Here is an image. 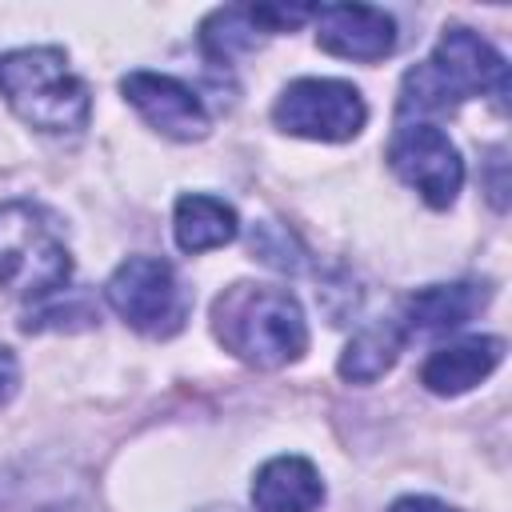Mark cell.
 Masks as SVG:
<instances>
[{
  "label": "cell",
  "mask_w": 512,
  "mask_h": 512,
  "mask_svg": "<svg viewBox=\"0 0 512 512\" xmlns=\"http://www.w3.org/2000/svg\"><path fill=\"white\" fill-rule=\"evenodd\" d=\"M400 348H404V328L396 320H380V324L360 328L348 340V348L340 352V364L336 368L352 384H372V380H380L396 364Z\"/></svg>",
  "instance_id": "obj_14"
},
{
  "label": "cell",
  "mask_w": 512,
  "mask_h": 512,
  "mask_svg": "<svg viewBox=\"0 0 512 512\" xmlns=\"http://www.w3.org/2000/svg\"><path fill=\"white\" fill-rule=\"evenodd\" d=\"M488 300L484 284H432L404 300V336H440L468 324Z\"/></svg>",
  "instance_id": "obj_12"
},
{
  "label": "cell",
  "mask_w": 512,
  "mask_h": 512,
  "mask_svg": "<svg viewBox=\"0 0 512 512\" xmlns=\"http://www.w3.org/2000/svg\"><path fill=\"white\" fill-rule=\"evenodd\" d=\"M500 360H504V340L500 336H464L456 344L436 348L424 360L420 384L436 396H460V392L476 388L480 380H488Z\"/></svg>",
  "instance_id": "obj_10"
},
{
  "label": "cell",
  "mask_w": 512,
  "mask_h": 512,
  "mask_svg": "<svg viewBox=\"0 0 512 512\" xmlns=\"http://www.w3.org/2000/svg\"><path fill=\"white\" fill-rule=\"evenodd\" d=\"M324 500V480L304 456H276L252 480L256 512H316Z\"/></svg>",
  "instance_id": "obj_11"
},
{
  "label": "cell",
  "mask_w": 512,
  "mask_h": 512,
  "mask_svg": "<svg viewBox=\"0 0 512 512\" xmlns=\"http://www.w3.org/2000/svg\"><path fill=\"white\" fill-rule=\"evenodd\" d=\"M112 312L144 336H172L184 328L188 292L176 268L160 256H128L104 284Z\"/></svg>",
  "instance_id": "obj_5"
},
{
  "label": "cell",
  "mask_w": 512,
  "mask_h": 512,
  "mask_svg": "<svg viewBox=\"0 0 512 512\" xmlns=\"http://www.w3.org/2000/svg\"><path fill=\"white\" fill-rule=\"evenodd\" d=\"M0 96L36 132H80L92 116L84 80L68 68V56L52 44L0 52Z\"/></svg>",
  "instance_id": "obj_3"
},
{
  "label": "cell",
  "mask_w": 512,
  "mask_h": 512,
  "mask_svg": "<svg viewBox=\"0 0 512 512\" xmlns=\"http://www.w3.org/2000/svg\"><path fill=\"white\" fill-rule=\"evenodd\" d=\"M172 228H176V244L184 252H212V248H224L236 240L240 220H236L232 204L204 196V192H192V196L176 200Z\"/></svg>",
  "instance_id": "obj_13"
},
{
  "label": "cell",
  "mask_w": 512,
  "mask_h": 512,
  "mask_svg": "<svg viewBox=\"0 0 512 512\" xmlns=\"http://www.w3.org/2000/svg\"><path fill=\"white\" fill-rule=\"evenodd\" d=\"M120 92L124 100L164 136L172 140H200L208 136V112H204V100L180 84L176 76H164V72H128L120 80Z\"/></svg>",
  "instance_id": "obj_8"
},
{
  "label": "cell",
  "mask_w": 512,
  "mask_h": 512,
  "mask_svg": "<svg viewBox=\"0 0 512 512\" xmlns=\"http://www.w3.org/2000/svg\"><path fill=\"white\" fill-rule=\"evenodd\" d=\"M204 512H236V508H204Z\"/></svg>",
  "instance_id": "obj_17"
},
{
  "label": "cell",
  "mask_w": 512,
  "mask_h": 512,
  "mask_svg": "<svg viewBox=\"0 0 512 512\" xmlns=\"http://www.w3.org/2000/svg\"><path fill=\"white\" fill-rule=\"evenodd\" d=\"M72 276V256L40 204H0V288L20 300H48Z\"/></svg>",
  "instance_id": "obj_4"
},
{
  "label": "cell",
  "mask_w": 512,
  "mask_h": 512,
  "mask_svg": "<svg viewBox=\"0 0 512 512\" xmlns=\"http://www.w3.org/2000/svg\"><path fill=\"white\" fill-rule=\"evenodd\" d=\"M388 512H460V508H452L444 500H432V496H400Z\"/></svg>",
  "instance_id": "obj_16"
},
{
  "label": "cell",
  "mask_w": 512,
  "mask_h": 512,
  "mask_svg": "<svg viewBox=\"0 0 512 512\" xmlns=\"http://www.w3.org/2000/svg\"><path fill=\"white\" fill-rule=\"evenodd\" d=\"M272 120L280 132L336 144V140H352L364 128L368 108H364V96L348 80L304 76V80H292L276 96Z\"/></svg>",
  "instance_id": "obj_6"
},
{
  "label": "cell",
  "mask_w": 512,
  "mask_h": 512,
  "mask_svg": "<svg viewBox=\"0 0 512 512\" xmlns=\"http://www.w3.org/2000/svg\"><path fill=\"white\" fill-rule=\"evenodd\" d=\"M216 340L252 368H284L308 352V320L288 288L232 284L212 304Z\"/></svg>",
  "instance_id": "obj_2"
},
{
  "label": "cell",
  "mask_w": 512,
  "mask_h": 512,
  "mask_svg": "<svg viewBox=\"0 0 512 512\" xmlns=\"http://www.w3.org/2000/svg\"><path fill=\"white\" fill-rule=\"evenodd\" d=\"M16 384H20V368H16V356L0 344V408L16 396Z\"/></svg>",
  "instance_id": "obj_15"
},
{
  "label": "cell",
  "mask_w": 512,
  "mask_h": 512,
  "mask_svg": "<svg viewBox=\"0 0 512 512\" xmlns=\"http://www.w3.org/2000/svg\"><path fill=\"white\" fill-rule=\"evenodd\" d=\"M472 96H488L500 112L508 108V64L504 56L480 40L472 28H444L432 56L404 72L400 84V116L420 112H452Z\"/></svg>",
  "instance_id": "obj_1"
},
{
  "label": "cell",
  "mask_w": 512,
  "mask_h": 512,
  "mask_svg": "<svg viewBox=\"0 0 512 512\" xmlns=\"http://www.w3.org/2000/svg\"><path fill=\"white\" fill-rule=\"evenodd\" d=\"M388 164L392 172L420 192V200L428 208H448L464 184V160L456 152V144L424 120L404 124L392 144H388Z\"/></svg>",
  "instance_id": "obj_7"
},
{
  "label": "cell",
  "mask_w": 512,
  "mask_h": 512,
  "mask_svg": "<svg viewBox=\"0 0 512 512\" xmlns=\"http://www.w3.org/2000/svg\"><path fill=\"white\" fill-rule=\"evenodd\" d=\"M316 44L344 60H384L396 48V20L372 4H324L316 8Z\"/></svg>",
  "instance_id": "obj_9"
}]
</instances>
